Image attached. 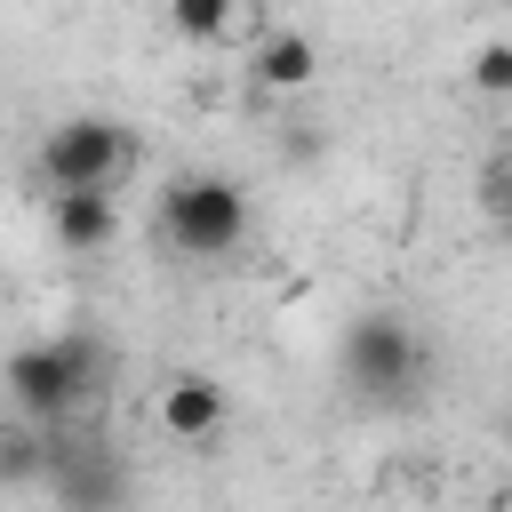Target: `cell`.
Returning a JSON list of instances; mask_svg holds the SVG:
<instances>
[{
    "label": "cell",
    "mask_w": 512,
    "mask_h": 512,
    "mask_svg": "<svg viewBox=\"0 0 512 512\" xmlns=\"http://www.w3.org/2000/svg\"><path fill=\"white\" fill-rule=\"evenodd\" d=\"M112 384V352L104 336L88 328H64V336H32L0 360V392H8V416L40 424V432H72Z\"/></svg>",
    "instance_id": "obj_1"
},
{
    "label": "cell",
    "mask_w": 512,
    "mask_h": 512,
    "mask_svg": "<svg viewBox=\"0 0 512 512\" xmlns=\"http://www.w3.org/2000/svg\"><path fill=\"white\" fill-rule=\"evenodd\" d=\"M248 224H256V200H248V184L224 176V168H184V176H168V192H160V240H168L176 256H192V264H224V256L248 240Z\"/></svg>",
    "instance_id": "obj_2"
},
{
    "label": "cell",
    "mask_w": 512,
    "mask_h": 512,
    "mask_svg": "<svg viewBox=\"0 0 512 512\" xmlns=\"http://www.w3.org/2000/svg\"><path fill=\"white\" fill-rule=\"evenodd\" d=\"M136 160H144V144L112 112H72V120H56L40 136V184H48V200L56 192H112Z\"/></svg>",
    "instance_id": "obj_3"
},
{
    "label": "cell",
    "mask_w": 512,
    "mask_h": 512,
    "mask_svg": "<svg viewBox=\"0 0 512 512\" xmlns=\"http://www.w3.org/2000/svg\"><path fill=\"white\" fill-rule=\"evenodd\" d=\"M336 368L352 384V400H416L424 384V336L400 320V312H360L344 320V344H336Z\"/></svg>",
    "instance_id": "obj_4"
},
{
    "label": "cell",
    "mask_w": 512,
    "mask_h": 512,
    "mask_svg": "<svg viewBox=\"0 0 512 512\" xmlns=\"http://www.w3.org/2000/svg\"><path fill=\"white\" fill-rule=\"evenodd\" d=\"M40 488H48L64 512H120V504H128V464L72 424V432H48V480H40Z\"/></svg>",
    "instance_id": "obj_5"
},
{
    "label": "cell",
    "mask_w": 512,
    "mask_h": 512,
    "mask_svg": "<svg viewBox=\"0 0 512 512\" xmlns=\"http://www.w3.org/2000/svg\"><path fill=\"white\" fill-rule=\"evenodd\" d=\"M248 72H256V88L296 96V88L320 80V40H312L304 24H256V32H248Z\"/></svg>",
    "instance_id": "obj_6"
},
{
    "label": "cell",
    "mask_w": 512,
    "mask_h": 512,
    "mask_svg": "<svg viewBox=\"0 0 512 512\" xmlns=\"http://www.w3.org/2000/svg\"><path fill=\"white\" fill-rule=\"evenodd\" d=\"M224 416H232V400H224V384L216 376H168L160 384V432L168 440H184V448H208L216 432H224Z\"/></svg>",
    "instance_id": "obj_7"
},
{
    "label": "cell",
    "mask_w": 512,
    "mask_h": 512,
    "mask_svg": "<svg viewBox=\"0 0 512 512\" xmlns=\"http://www.w3.org/2000/svg\"><path fill=\"white\" fill-rule=\"evenodd\" d=\"M48 232H56L64 256H96V248H112L120 208H112V192H56L48 200Z\"/></svg>",
    "instance_id": "obj_8"
},
{
    "label": "cell",
    "mask_w": 512,
    "mask_h": 512,
    "mask_svg": "<svg viewBox=\"0 0 512 512\" xmlns=\"http://www.w3.org/2000/svg\"><path fill=\"white\" fill-rule=\"evenodd\" d=\"M40 480H48V432L0 416V488H40Z\"/></svg>",
    "instance_id": "obj_9"
},
{
    "label": "cell",
    "mask_w": 512,
    "mask_h": 512,
    "mask_svg": "<svg viewBox=\"0 0 512 512\" xmlns=\"http://www.w3.org/2000/svg\"><path fill=\"white\" fill-rule=\"evenodd\" d=\"M168 32L176 40H224V32H240V8L232 0H168Z\"/></svg>",
    "instance_id": "obj_10"
},
{
    "label": "cell",
    "mask_w": 512,
    "mask_h": 512,
    "mask_svg": "<svg viewBox=\"0 0 512 512\" xmlns=\"http://www.w3.org/2000/svg\"><path fill=\"white\" fill-rule=\"evenodd\" d=\"M472 88H480V96H512V40H480V56H472Z\"/></svg>",
    "instance_id": "obj_11"
},
{
    "label": "cell",
    "mask_w": 512,
    "mask_h": 512,
    "mask_svg": "<svg viewBox=\"0 0 512 512\" xmlns=\"http://www.w3.org/2000/svg\"><path fill=\"white\" fill-rule=\"evenodd\" d=\"M488 208H496V224L512 232V168H488Z\"/></svg>",
    "instance_id": "obj_12"
},
{
    "label": "cell",
    "mask_w": 512,
    "mask_h": 512,
    "mask_svg": "<svg viewBox=\"0 0 512 512\" xmlns=\"http://www.w3.org/2000/svg\"><path fill=\"white\" fill-rule=\"evenodd\" d=\"M504 424H512V416H504Z\"/></svg>",
    "instance_id": "obj_13"
}]
</instances>
